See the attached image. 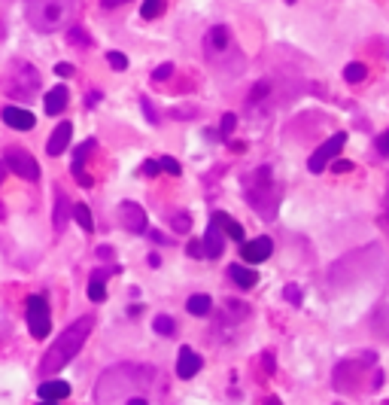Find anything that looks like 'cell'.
I'll return each mask as SVG.
<instances>
[{
    "label": "cell",
    "mask_w": 389,
    "mask_h": 405,
    "mask_svg": "<svg viewBox=\"0 0 389 405\" xmlns=\"http://www.w3.org/2000/svg\"><path fill=\"white\" fill-rule=\"evenodd\" d=\"M204 52H207L210 61H219L232 52V28L225 25H213L207 34H204Z\"/></svg>",
    "instance_id": "cell-8"
},
{
    "label": "cell",
    "mask_w": 389,
    "mask_h": 405,
    "mask_svg": "<svg viewBox=\"0 0 389 405\" xmlns=\"http://www.w3.org/2000/svg\"><path fill=\"white\" fill-rule=\"evenodd\" d=\"M234 125H237V116H234V113H225V116H222V138H225V140L234 134Z\"/></svg>",
    "instance_id": "cell-33"
},
{
    "label": "cell",
    "mask_w": 389,
    "mask_h": 405,
    "mask_svg": "<svg viewBox=\"0 0 389 405\" xmlns=\"http://www.w3.org/2000/svg\"><path fill=\"white\" fill-rule=\"evenodd\" d=\"M271 250H274V241L271 238H256V241H244L240 244V253H244V260L247 262H265L268 256H271Z\"/></svg>",
    "instance_id": "cell-11"
},
{
    "label": "cell",
    "mask_w": 389,
    "mask_h": 405,
    "mask_svg": "<svg viewBox=\"0 0 389 405\" xmlns=\"http://www.w3.org/2000/svg\"><path fill=\"white\" fill-rule=\"evenodd\" d=\"M344 146H347V134L344 131H338V134H331V138L323 143V146H319V150L311 155V162H307V168H311V171L313 174H319V171H326V165L331 162V159H335V155L341 153V150H344Z\"/></svg>",
    "instance_id": "cell-9"
},
{
    "label": "cell",
    "mask_w": 389,
    "mask_h": 405,
    "mask_svg": "<svg viewBox=\"0 0 389 405\" xmlns=\"http://www.w3.org/2000/svg\"><path fill=\"white\" fill-rule=\"evenodd\" d=\"M158 168H162V171H167V174H174V177H180V174H182L180 162H177V159H170V155H165V159H158Z\"/></svg>",
    "instance_id": "cell-29"
},
{
    "label": "cell",
    "mask_w": 389,
    "mask_h": 405,
    "mask_svg": "<svg viewBox=\"0 0 389 405\" xmlns=\"http://www.w3.org/2000/svg\"><path fill=\"white\" fill-rule=\"evenodd\" d=\"M201 366H204V359L192 351V347H180V357H177V375L182 381H189L201 372Z\"/></svg>",
    "instance_id": "cell-12"
},
{
    "label": "cell",
    "mask_w": 389,
    "mask_h": 405,
    "mask_svg": "<svg viewBox=\"0 0 389 405\" xmlns=\"http://www.w3.org/2000/svg\"><path fill=\"white\" fill-rule=\"evenodd\" d=\"M91 326H95V320H91V317H79V320H73L71 326H67V329L58 335V339H55V344L49 347V351H46L43 363H40V372H43V375L61 372V369L79 354V347L85 344Z\"/></svg>",
    "instance_id": "cell-2"
},
{
    "label": "cell",
    "mask_w": 389,
    "mask_h": 405,
    "mask_svg": "<svg viewBox=\"0 0 389 405\" xmlns=\"http://www.w3.org/2000/svg\"><path fill=\"white\" fill-rule=\"evenodd\" d=\"M228 277L234 280V284L240 287V289H249V287H256V280H259V275L253 272V268H247V265H232L225 272Z\"/></svg>",
    "instance_id": "cell-20"
},
{
    "label": "cell",
    "mask_w": 389,
    "mask_h": 405,
    "mask_svg": "<svg viewBox=\"0 0 389 405\" xmlns=\"http://www.w3.org/2000/svg\"><path fill=\"white\" fill-rule=\"evenodd\" d=\"M100 4H104V9H116L122 4H128V0H100Z\"/></svg>",
    "instance_id": "cell-41"
},
{
    "label": "cell",
    "mask_w": 389,
    "mask_h": 405,
    "mask_svg": "<svg viewBox=\"0 0 389 405\" xmlns=\"http://www.w3.org/2000/svg\"><path fill=\"white\" fill-rule=\"evenodd\" d=\"M204 256H210V260H219L222 250H225V241H222V229L216 226V222L210 220V226H207V235H204Z\"/></svg>",
    "instance_id": "cell-16"
},
{
    "label": "cell",
    "mask_w": 389,
    "mask_h": 405,
    "mask_svg": "<svg viewBox=\"0 0 389 405\" xmlns=\"http://www.w3.org/2000/svg\"><path fill=\"white\" fill-rule=\"evenodd\" d=\"M165 390L152 366L122 363L100 375L95 387V405H155V396Z\"/></svg>",
    "instance_id": "cell-1"
},
{
    "label": "cell",
    "mask_w": 389,
    "mask_h": 405,
    "mask_svg": "<svg viewBox=\"0 0 389 405\" xmlns=\"http://www.w3.org/2000/svg\"><path fill=\"white\" fill-rule=\"evenodd\" d=\"M186 308H189V314H194V317H207L210 308H213V299L207 296V292H194Z\"/></svg>",
    "instance_id": "cell-21"
},
{
    "label": "cell",
    "mask_w": 389,
    "mask_h": 405,
    "mask_svg": "<svg viewBox=\"0 0 389 405\" xmlns=\"http://www.w3.org/2000/svg\"><path fill=\"white\" fill-rule=\"evenodd\" d=\"M4 177H6V162H0V186H4Z\"/></svg>",
    "instance_id": "cell-43"
},
{
    "label": "cell",
    "mask_w": 389,
    "mask_h": 405,
    "mask_svg": "<svg viewBox=\"0 0 389 405\" xmlns=\"http://www.w3.org/2000/svg\"><path fill=\"white\" fill-rule=\"evenodd\" d=\"M377 153H380V155H389V131L377 138Z\"/></svg>",
    "instance_id": "cell-36"
},
{
    "label": "cell",
    "mask_w": 389,
    "mask_h": 405,
    "mask_svg": "<svg viewBox=\"0 0 389 405\" xmlns=\"http://www.w3.org/2000/svg\"><path fill=\"white\" fill-rule=\"evenodd\" d=\"M73 220L83 226V232L88 235V232H95V220H91V210L85 207V205H76L73 207Z\"/></svg>",
    "instance_id": "cell-24"
},
{
    "label": "cell",
    "mask_w": 389,
    "mask_h": 405,
    "mask_svg": "<svg viewBox=\"0 0 389 405\" xmlns=\"http://www.w3.org/2000/svg\"><path fill=\"white\" fill-rule=\"evenodd\" d=\"M265 405H283V402H280V399H277V396H271V399H268V402H265Z\"/></svg>",
    "instance_id": "cell-45"
},
{
    "label": "cell",
    "mask_w": 389,
    "mask_h": 405,
    "mask_svg": "<svg viewBox=\"0 0 389 405\" xmlns=\"http://www.w3.org/2000/svg\"><path fill=\"white\" fill-rule=\"evenodd\" d=\"M37 405H61V402H55V399H40Z\"/></svg>",
    "instance_id": "cell-44"
},
{
    "label": "cell",
    "mask_w": 389,
    "mask_h": 405,
    "mask_svg": "<svg viewBox=\"0 0 389 405\" xmlns=\"http://www.w3.org/2000/svg\"><path fill=\"white\" fill-rule=\"evenodd\" d=\"M167 76H174V64H162L152 71V83H165Z\"/></svg>",
    "instance_id": "cell-32"
},
{
    "label": "cell",
    "mask_w": 389,
    "mask_h": 405,
    "mask_svg": "<svg viewBox=\"0 0 389 405\" xmlns=\"http://www.w3.org/2000/svg\"><path fill=\"white\" fill-rule=\"evenodd\" d=\"M71 217H73V205H71V198H67L61 189H58V193H55V213H52L55 232H64L67 222H71Z\"/></svg>",
    "instance_id": "cell-14"
},
{
    "label": "cell",
    "mask_w": 389,
    "mask_h": 405,
    "mask_svg": "<svg viewBox=\"0 0 389 405\" xmlns=\"http://www.w3.org/2000/svg\"><path fill=\"white\" fill-rule=\"evenodd\" d=\"M55 73H58V76H73V64H55Z\"/></svg>",
    "instance_id": "cell-38"
},
{
    "label": "cell",
    "mask_w": 389,
    "mask_h": 405,
    "mask_svg": "<svg viewBox=\"0 0 389 405\" xmlns=\"http://www.w3.org/2000/svg\"><path fill=\"white\" fill-rule=\"evenodd\" d=\"M107 277H110L107 272H95V275H91V284H88V299L91 302H104L107 299V289H104V280Z\"/></svg>",
    "instance_id": "cell-22"
},
{
    "label": "cell",
    "mask_w": 389,
    "mask_h": 405,
    "mask_svg": "<svg viewBox=\"0 0 389 405\" xmlns=\"http://www.w3.org/2000/svg\"><path fill=\"white\" fill-rule=\"evenodd\" d=\"M76 13V0H25V19L33 31L55 34L67 28Z\"/></svg>",
    "instance_id": "cell-3"
},
{
    "label": "cell",
    "mask_w": 389,
    "mask_h": 405,
    "mask_svg": "<svg viewBox=\"0 0 389 405\" xmlns=\"http://www.w3.org/2000/svg\"><path fill=\"white\" fill-rule=\"evenodd\" d=\"M4 162H6V171H13L16 177L28 180V183H37V180H40L37 159H33L28 150H21V146H9V150L4 153Z\"/></svg>",
    "instance_id": "cell-6"
},
{
    "label": "cell",
    "mask_w": 389,
    "mask_h": 405,
    "mask_svg": "<svg viewBox=\"0 0 389 405\" xmlns=\"http://www.w3.org/2000/svg\"><path fill=\"white\" fill-rule=\"evenodd\" d=\"M119 222L128 232H134V235H146L150 229V220H146V210L140 207V205H134V201H122L119 205Z\"/></svg>",
    "instance_id": "cell-10"
},
{
    "label": "cell",
    "mask_w": 389,
    "mask_h": 405,
    "mask_svg": "<svg viewBox=\"0 0 389 405\" xmlns=\"http://www.w3.org/2000/svg\"><path fill=\"white\" fill-rule=\"evenodd\" d=\"M158 171H162V168H158V162H146V165H143V174H158Z\"/></svg>",
    "instance_id": "cell-40"
},
{
    "label": "cell",
    "mask_w": 389,
    "mask_h": 405,
    "mask_svg": "<svg viewBox=\"0 0 389 405\" xmlns=\"http://www.w3.org/2000/svg\"><path fill=\"white\" fill-rule=\"evenodd\" d=\"M189 256H192V260H201V256H204V244L201 241H192L189 244Z\"/></svg>",
    "instance_id": "cell-37"
},
{
    "label": "cell",
    "mask_w": 389,
    "mask_h": 405,
    "mask_svg": "<svg viewBox=\"0 0 389 405\" xmlns=\"http://www.w3.org/2000/svg\"><path fill=\"white\" fill-rule=\"evenodd\" d=\"M213 222H216V226L222 229V235H228V238H232V241H237V244H244V241H247V238H244V226H240L237 220L228 217V213L216 210V213H213Z\"/></svg>",
    "instance_id": "cell-17"
},
{
    "label": "cell",
    "mask_w": 389,
    "mask_h": 405,
    "mask_svg": "<svg viewBox=\"0 0 389 405\" xmlns=\"http://www.w3.org/2000/svg\"><path fill=\"white\" fill-rule=\"evenodd\" d=\"M71 138H73V125H71V122H61V125L52 131L49 143H46V153H49V155H61L67 150V143H71Z\"/></svg>",
    "instance_id": "cell-15"
},
{
    "label": "cell",
    "mask_w": 389,
    "mask_h": 405,
    "mask_svg": "<svg viewBox=\"0 0 389 405\" xmlns=\"http://www.w3.org/2000/svg\"><path fill=\"white\" fill-rule=\"evenodd\" d=\"M244 189H247V201L261 220H274L277 217V207H280V186L277 180L271 177V168H256L253 174L244 180Z\"/></svg>",
    "instance_id": "cell-4"
},
{
    "label": "cell",
    "mask_w": 389,
    "mask_h": 405,
    "mask_svg": "<svg viewBox=\"0 0 389 405\" xmlns=\"http://www.w3.org/2000/svg\"><path fill=\"white\" fill-rule=\"evenodd\" d=\"M286 299H289L292 305H301V289L295 284H289V287H286Z\"/></svg>",
    "instance_id": "cell-35"
},
{
    "label": "cell",
    "mask_w": 389,
    "mask_h": 405,
    "mask_svg": "<svg viewBox=\"0 0 389 405\" xmlns=\"http://www.w3.org/2000/svg\"><path fill=\"white\" fill-rule=\"evenodd\" d=\"M107 64L113 67V71H125V67H128V58H125V52H110Z\"/></svg>",
    "instance_id": "cell-30"
},
{
    "label": "cell",
    "mask_w": 389,
    "mask_h": 405,
    "mask_svg": "<svg viewBox=\"0 0 389 405\" xmlns=\"http://www.w3.org/2000/svg\"><path fill=\"white\" fill-rule=\"evenodd\" d=\"M386 205H389V195H386Z\"/></svg>",
    "instance_id": "cell-46"
},
{
    "label": "cell",
    "mask_w": 389,
    "mask_h": 405,
    "mask_svg": "<svg viewBox=\"0 0 389 405\" xmlns=\"http://www.w3.org/2000/svg\"><path fill=\"white\" fill-rule=\"evenodd\" d=\"M67 101H71V92H67L64 86L49 88V92H46V113H49V116H58L61 110L67 107Z\"/></svg>",
    "instance_id": "cell-18"
},
{
    "label": "cell",
    "mask_w": 389,
    "mask_h": 405,
    "mask_svg": "<svg viewBox=\"0 0 389 405\" xmlns=\"http://www.w3.org/2000/svg\"><path fill=\"white\" fill-rule=\"evenodd\" d=\"M98 253H100V260H110V256H113L110 247H98Z\"/></svg>",
    "instance_id": "cell-42"
},
{
    "label": "cell",
    "mask_w": 389,
    "mask_h": 405,
    "mask_svg": "<svg viewBox=\"0 0 389 405\" xmlns=\"http://www.w3.org/2000/svg\"><path fill=\"white\" fill-rule=\"evenodd\" d=\"M28 329L37 342H43L52 329V317H49V302L46 296H31L28 299Z\"/></svg>",
    "instance_id": "cell-7"
},
{
    "label": "cell",
    "mask_w": 389,
    "mask_h": 405,
    "mask_svg": "<svg viewBox=\"0 0 389 405\" xmlns=\"http://www.w3.org/2000/svg\"><path fill=\"white\" fill-rule=\"evenodd\" d=\"M40 71L33 64L28 61H13L6 67V73H4V92L9 98H16V101H31L33 95L40 92Z\"/></svg>",
    "instance_id": "cell-5"
},
{
    "label": "cell",
    "mask_w": 389,
    "mask_h": 405,
    "mask_svg": "<svg viewBox=\"0 0 389 405\" xmlns=\"http://www.w3.org/2000/svg\"><path fill=\"white\" fill-rule=\"evenodd\" d=\"M37 396H40V399H55V402H61L64 396H71V384H67V381H43L40 390H37Z\"/></svg>",
    "instance_id": "cell-19"
},
{
    "label": "cell",
    "mask_w": 389,
    "mask_h": 405,
    "mask_svg": "<svg viewBox=\"0 0 389 405\" xmlns=\"http://www.w3.org/2000/svg\"><path fill=\"white\" fill-rule=\"evenodd\" d=\"M268 92H271V80H259L253 88H249V98H247V104L249 107H256V104H261V101L268 98Z\"/></svg>",
    "instance_id": "cell-23"
},
{
    "label": "cell",
    "mask_w": 389,
    "mask_h": 405,
    "mask_svg": "<svg viewBox=\"0 0 389 405\" xmlns=\"http://www.w3.org/2000/svg\"><path fill=\"white\" fill-rule=\"evenodd\" d=\"M365 76H368V67L359 64V61H353L344 67V80L347 83H365Z\"/></svg>",
    "instance_id": "cell-25"
},
{
    "label": "cell",
    "mask_w": 389,
    "mask_h": 405,
    "mask_svg": "<svg viewBox=\"0 0 389 405\" xmlns=\"http://www.w3.org/2000/svg\"><path fill=\"white\" fill-rule=\"evenodd\" d=\"M140 104H143V110H146V119H150V122H158V116H155V110H152V104H150V101H140Z\"/></svg>",
    "instance_id": "cell-39"
},
{
    "label": "cell",
    "mask_w": 389,
    "mask_h": 405,
    "mask_svg": "<svg viewBox=\"0 0 389 405\" xmlns=\"http://www.w3.org/2000/svg\"><path fill=\"white\" fill-rule=\"evenodd\" d=\"M67 37H71L73 46H88V43H91V37H88L85 28H71V31H67Z\"/></svg>",
    "instance_id": "cell-27"
},
{
    "label": "cell",
    "mask_w": 389,
    "mask_h": 405,
    "mask_svg": "<svg viewBox=\"0 0 389 405\" xmlns=\"http://www.w3.org/2000/svg\"><path fill=\"white\" fill-rule=\"evenodd\" d=\"M170 222H174L177 232H189L192 229V217H189V213H174V220H170Z\"/></svg>",
    "instance_id": "cell-31"
},
{
    "label": "cell",
    "mask_w": 389,
    "mask_h": 405,
    "mask_svg": "<svg viewBox=\"0 0 389 405\" xmlns=\"http://www.w3.org/2000/svg\"><path fill=\"white\" fill-rule=\"evenodd\" d=\"M0 119H4L9 128H16V131H31L33 125H37V119H33L31 110H21V107H4Z\"/></svg>",
    "instance_id": "cell-13"
},
{
    "label": "cell",
    "mask_w": 389,
    "mask_h": 405,
    "mask_svg": "<svg viewBox=\"0 0 389 405\" xmlns=\"http://www.w3.org/2000/svg\"><path fill=\"white\" fill-rule=\"evenodd\" d=\"M140 13H143V19H155V16H162V13H165V0H143Z\"/></svg>",
    "instance_id": "cell-26"
},
{
    "label": "cell",
    "mask_w": 389,
    "mask_h": 405,
    "mask_svg": "<svg viewBox=\"0 0 389 405\" xmlns=\"http://www.w3.org/2000/svg\"><path fill=\"white\" fill-rule=\"evenodd\" d=\"M155 332H162V335H174V329H177V326H174V320H170V317H165V314H162V317H155Z\"/></svg>",
    "instance_id": "cell-28"
},
{
    "label": "cell",
    "mask_w": 389,
    "mask_h": 405,
    "mask_svg": "<svg viewBox=\"0 0 389 405\" xmlns=\"http://www.w3.org/2000/svg\"><path fill=\"white\" fill-rule=\"evenodd\" d=\"M331 171H335V174H350L353 171V162L338 159V162H331Z\"/></svg>",
    "instance_id": "cell-34"
}]
</instances>
